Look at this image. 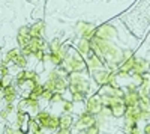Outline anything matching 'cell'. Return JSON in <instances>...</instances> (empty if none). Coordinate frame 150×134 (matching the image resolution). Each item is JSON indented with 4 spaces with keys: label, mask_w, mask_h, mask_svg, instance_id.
<instances>
[{
    "label": "cell",
    "mask_w": 150,
    "mask_h": 134,
    "mask_svg": "<svg viewBox=\"0 0 150 134\" xmlns=\"http://www.w3.org/2000/svg\"><path fill=\"white\" fill-rule=\"evenodd\" d=\"M38 122L41 124V127L47 128V130H57L59 128V116H54L48 112H38L36 116Z\"/></svg>",
    "instance_id": "1"
},
{
    "label": "cell",
    "mask_w": 150,
    "mask_h": 134,
    "mask_svg": "<svg viewBox=\"0 0 150 134\" xmlns=\"http://www.w3.org/2000/svg\"><path fill=\"white\" fill-rule=\"evenodd\" d=\"M39 100H33V98H23L18 105H17V110L23 112V113H27L29 116H36V113L39 112Z\"/></svg>",
    "instance_id": "2"
},
{
    "label": "cell",
    "mask_w": 150,
    "mask_h": 134,
    "mask_svg": "<svg viewBox=\"0 0 150 134\" xmlns=\"http://www.w3.org/2000/svg\"><path fill=\"white\" fill-rule=\"evenodd\" d=\"M95 124H96V115H93L90 112L81 113L80 119L77 120V124H75V131H86L89 127H92Z\"/></svg>",
    "instance_id": "3"
},
{
    "label": "cell",
    "mask_w": 150,
    "mask_h": 134,
    "mask_svg": "<svg viewBox=\"0 0 150 134\" xmlns=\"http://www.w3.org/2000/svg\"><path fill=\"white\" fill-rule=\"evenodd\" d=\"M102 107H104V104H102V98H101L99 93L92 95L90 98L87 100V103H86V110L93 113V115H98L99 112L102 110Z\"/></svg>",
    "instance_id": "4"
},
{
    "label": "cell",
    "mask_w": 150,
    "mask_h": 134,
    "mask_svg": "<svg viewBox=\"0 0 150 134\" xmlns=\"http://www.w3.org/2000/svg\"><path fill=\"white\" fill-rule=\"evenodd\" d=\"M59 130L57 133L60 134H69L72 130V116L69 113H63L59 116Z\"/></svg>",
    "instance_id": "5"
},
{
    "label": "cell",
    "mask_w": 150,
    "mask_h": 134,
    "mask_svg": "<svg viewBox=\"0 0 150 134\" xmlns=\"http://www.w3.org/2000/svg\"><path fill=\"white\" fill-rule=\"evenodd\" d=\"M93 36H96V38H99V39L108 41V39L116 38V30H114V27L108 26V24H104V26H101L99 29L95 30V35Z\"/></svg>",
    "instance_id": "6"
},
{
    "label": "cell",
    "mask_w": 150,
    "mask_h": 134,
    "mask_svg": "<svg viewBox=\"0 0 150 134\" xmlns=\"http://www.w3.org/2000/svg\"><path fill=\"white\" fill-rule=\"evenodd\" d=\"M126 104H125V101H123V98H119L117 101H114L112 104H110L108 105V108H110V112H111V115L112 116H116V118H122V116H125V112H126Z\"/></svg>",
    "instance_id": "7"
},
{
    "label": "cell",
    "mask_w": 150,
    "mask_h": 134,
    "mask_svg": "<svg viewBox=\"0 0 150 134\" xmlns=\"http://www.w3.org/2000/svg\"><path fill=\"white\" fill-rule=\"evenodd\" d=\"M93 77L95 80L101 84H108L110 80H111V72L107 71V69H102V68H99V69H93Z\"/></svg>",
    "instance_id": "8"
},
{
    "label": "cell",
    "mask_w": 150,
    "mask_h": 134,
    "mask_svg": "<svg viewBox=\"0 0 150 134\" xmlns=\"http://www.w3.org/2000/svg\"><path fill=\"white\" fill-rule=\"evenodd\" d=\"M77 29H78V33L81 35V38H86V39L92 38V36L95 35V27L89 23H78Z\"/></svg>",
    "instance_id": "9"
},
{
    "label": "cell",
    "mask_w": 150,
    "mask_h": 134,
    "mask_svg": "<svg viewBox=\"0 0 150 134\" xmlns=\"http://www.w3.org/2000/svg\"><path fill=\"white\" fill-rule=\"evenodd\" d=\"M138 93H140V96H149V93H150V74L149 72L143 74V80L138 86Z\"/></svg>",
    "instance_id": "10"
},
{
    "label": "cell",
    "mask_w": 150,
    "mask_h": 134,
    "mask_svg": "<svg viewBox=\"0 0 150 134\" xmlns=\"http://www.w3.org/2000/svg\"><path fill=\"white\" fill-rule=\"evenodd\" d=\"M17 95H18L17 88L14 86V84H11V86H8V88H3V96H2V100L5 103H14L17 100Z\"/></svg>",
    "instance_id": "11"
},
{
    "label": "cell",
    "mask_w": 150,
    "mask_h": 134,
    "mask_svg": "<svg viewBox=\"0 0 150 134\" xmlns=\"http://www.w3.org/2000/svg\"><path fill=\"white\" fill-rule=\"evenodd\" d=\"M26 133H32V134H35V133H42V127H41V124L38 122V119L35 118V116H30L29 119H27V131Z\"/></svg>",
    "instance_id": "12"
},
{
    "label": "cell",
    "mask_w": 150,
    "mask_h": 134,
    "mask_svg": "<svg viewBox=\"0 0 150 134\" xmlns=\"http://www.w3.org/2000/svg\"><path fill=\"white\" fill-rule=\"evenodd\" d=\"M42 30H44V23L42 21H38L32 27H29L30 36H38V38H42Z\"/></svg>",
    "instance_id": "13"
},
{
    "label": "cell",
    "mask_w": 150,
    "mask_h": 134,
    "mask_svg": "<svg viewBox=\"0 0 150 134\" xmlns=\"http://www.w3.org/2000/svg\"><path fill=\"white\" fill-rule=\"evenodd\" d=\"M27 78H30V80H38V78H39V76H38L35 71H23V72H20V74L17 76V81H20V80H27Z\"/></svg>",
    "instance_id": "14"
},
{
    "label": "cell",
    "mask_w": 150,
    "mask_h": 134,
    "mask_svg": "<svg viewBox=\"0 0 150 134\" xmlns=\"http://www.w3.org/2000/svg\"><path fill=\"white\" fill-rule=\"evenodd\" d=\"M14 113V105H12V103H6V105L0 110V116H2L3 119H8L9 115Z\"/></svg>",
    "instance_id": "15"
},
{
    "label": "cell",
    "mask_w": 150,
    "mask_h": 134,
    "mask_svg": "<svg viewBox=\"0 0 150 134\" xmlns=\"http://www.w3.org/2000/svg\"><path fill=\"white\" fill-rule=\"evenodd\" d=\"M63 112L65 113H72V110H74V103H69V101H65L63 100Z\"/></svg>",
    "instance_id": "16"
},
{
    "label": "cell",
    "mask_w": 150,
    "mask_h": 134,
    "mask_svg": "<svg viewBox=\"0 0 150 134\" xmlns=\"http://www.w3.org/2000/svg\"><path fill=\"white\" fill-rule=\"evenodd\" d=\"M99 131H101V130H99V125H92V127H89V128H87L84 133H87V134H96V133H99Z\"/></svg>",
    "instance_id": "17"
},
{
    "label": "cell",
    "mask_w": 150,
    "mask_h": 134,
    "mask_svg": "<svg viewBox=\"0 0 150 134\" xmlns=\"http://www.w3.org/2000/svg\"><path fill=\"white\" fill-rule=\"evenodd\" d=\"M144 133H146V134H150V124H147V125H146V128H144Z\"/></svg>",
    "instance_id": "18"
},
{
    "label": "cell",
    "mask_w": 150,
    "mask_h": 134,
    "mask_svg": "<svg viewBox=\"0 0 150 134\" xmlns=\"http://www.w3.org/2000/svg\"><path fill=\"white\" fill-rule=\"evenodd\" d=\"M2 96H3V88L0 86V100H2Z\"/></svg>",
    "instance_id": "19"
}]
</instances>
